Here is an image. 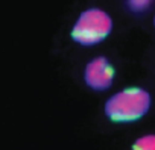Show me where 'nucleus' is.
Listing matches in <instances>:
<instances>
[{
	"label": "nucleus",
	"mask_w": 155,
	"mask_h": 150,
	"mask_svg": "<svg viewBox=\"0 0 155 150\" xmlns=\"http://www.w3.org/2000/svg\"><path fill=\"white\" fill-rule=\"evenodd\" d=\"M150 94L140 87H129L114 93L104 106L105 115L113 123H134L150 109Z\"/></svg>",
	"instance_id": "nucleus-1"
},
{
	"label": "nucleus",
	"mask_w": 155,
	"mask_h": 150,
	"mask_svg": "<svg viewBox=\"0 0 155 150\" xmlns=\"http://www.w3.org/2000/svg\"><path fill=\"white\" fill-rule=\"evenodd\" d=\"M113 30V18L101 8H88L74 21L70 37L74 43L90 47L102 43Z\"/></svg>",
	"instance_id": "nucleus-2"
},
{
	"label": "nucleus",
	"mask_w": 155,
	"mask_h": 150,
	"mask_svg": "<svg viewBox=\"0 0 155 150\" xmlns=\"http://www.w3.org/2000/svg\"><path fill=\"white\" fill-rule=\"evenodd\" d=\"M114 67L105 56H96L84 68V82L93 91H107L114 82Z\"/></svg>",
	"instance_id": "nucleus-3"
},
{
	"label": "nucleus",
	"mask_w": 155,
	"mask_h": 150,
	"mask_svg": "<svg viewBox=\"0 0 155 150\" xmlns=\"http://www.w3.org/2000/svg\"><path fill=\"white\" fill-rule=\"evenodd\" d=\"M131 150H155V133H146L143 136H138Z\"/></svg>",
	"instance_id": "nucleus-4"
},
{
	"label": "nucleus",
	"mask_w": 155,
	"mask_h": 150,
	"mask_svg": "<svg viewBox=\"0 0 155 150\" xmlns=\"http://www.w3.org/2000/svg\"><path fill=\"white\" fill-rule=\"evenodd\" d=\"M152 3V0H128V6L134 12H143L146 11Z\"/></svg>",
	"instance_id": "nucleus-5"
},
{
	"label": "nucleus",
	"mask_w": 155,
	"mask_h": 150,
	"mask_svg": "<svg viewBox=\"0 0 155 150\" xmlns=\"http://www.w3.org/2000/svg\"><path fill=\"white\" fill-rule=\"evenodd\" d=\"M153 26H155V17H153Z\"/></svg>",
	"instance_id": "nucleus-6"
}]
</instances>
